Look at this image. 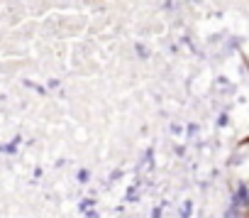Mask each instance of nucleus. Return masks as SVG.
Instances as JSON below:
<instances>
[]
</instances>
